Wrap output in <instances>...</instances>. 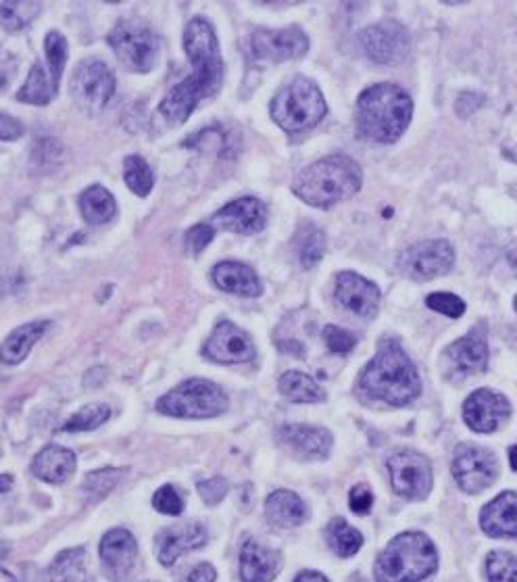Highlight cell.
<instances>
[{"instance_id":"cell-3","label":"cell","mask_w":517,"mask_h":582,"mask_svg":"<svg viewBox=\"0 0 517 582\" xmlns=\"http://www.w3.org/2000/svg\"><path fill=\"white\" fill-rule=\"evenodd\" d=\"M413 101L397 84H376L357 101V132L378 144L397 142L411 124Z\"/></svg>"},{"instance_id":"cell-49","label":"cell","mask_w":517,"mask_h":582,"mask_svg":"<svg viewBox=\"0 0 517 582\" xmlns=\"http://www.w3.org/2000/svg\"><path fill=\"white\" fill-rule=\"evenodd\" d=\"M215 578H217V572L211 564H199L186 574L184 582H215Z\"/></svg>"},{"instance_id":"cell-12","label":"cell","mask_w":517,"mask_h":582,"mask_svg":"<svg viewBox=\"0 0 517 582\" xmlns=\"http://www.w3.org/2000/svg\"><path fill=\"white\" fill-rule=\"evenodd\" d=\"M363 53L380 65L403 63L411 51V36L399 21H380L359 34Z\"/></svg>"},{"instance_id":"cell-9","label":"cell","mask_w":517,"mask_h":582,"mask_svg":"<svg viewBox=\"0 0 517 582\" xmlns=\"http://www.w3.org/2000/svg\"><path fill=\"white\" fill-rule=\"evenodd\" d=\"M115 57L136 74H149L161 59L159 36L140 21H119L107 36Z\"/></svg>"},{"instance_id":"cell-47","label":"cell","mask_w":517,"mask_h":582,"mask_svg":"<svg viewBox=\"0 0 517 582\" xmlns=\"http://www.w3.org/2000/svg\"><path fill=\"white\" fill-rule=\"evenodd\" d=\"M484 105V96L478 94V92H463L459 96V101L455 105V111L457 115L461 117H470L472 113H476L480 107Z\"/></svg>"},{"instance_id":"cell-16","label":"cell","mask_w":517,"mask_h":582,"mask_svg":"<svg viewBox=\"0 0 517 582\" xmlns=\"http://www.w3.org/2000/svg\"><path fill=\"white\" fill-rule=\"evenodd\" d=\"M392 487L407 499H424L432 489V466L422 453L401 451L388 459Z\"/></svg>"},{"instance_id":"cell-28","label":"cell","mask_w":517,"mask_h":582,"mask_svg":"<svg viewBox=\"0 0 517 582\" xmlns=\"http://www.w3.org/2000/svg\"><path fill=\"white\" fill-rule=\"evenodd\" d=\"M48 328H51V322L48 320H38L15 328L5 338L3 347H0V363H5V366H19V363L30 355L32 347L40 341Z\"/></svg>"},{"instance_id":"cell-40","label":"cell","mask_w":517,"mask_h":582,"mask_svg":"<svg viewBox=\"0 0 517 582\" xmlns=\"http://www.w3.org/2000/svg\"><path fill=\"white\" fill-rule=\"evenodd\" d=\"M324 341L328 349L336 355H349L357 347V336L349 330H342L338 326H326L324 328Z\"/></svg>"},{"instance_id":"cell-51","label":"cell","mask_w":517,"mask_h":582,"mask_svg":"<svg viewBox=\"0 0 517 582\" xmlns=\"http://www.w3.org/2000/svg\"><path fill=\"white\" fill-rule=\"evenodd\" d=\"M11 487H13V476H9V474L0 476V493H7Z\"/></svg>"},{"instance_id":"cell-44","label":"cell","mask_w":517,"mask_h":582,"mask_svg":"<svg viewBox=\"0 0 517 582\" xmlns=\"http://www.w3.org/2000/svg\"><path fill=\"white\" fill-rule=\"evenodd\" d=\"M199 493L205 499V503L217 505L228 493V482L219 476L211 478V480H203V482H199Z\"/></svg>"},{"instance_id":"cell-25","label":"cell","mask_w":517,"mask_h":582,"mask_svg":"<svg viewBox=\"0 0 517 582\" xmlns=\"http://www.w3.org/2000/svg\"><path fill=\"white\" fill-rule=\"evenodd\" d=\"M280 572V555L249 539L240 551L242 582H272Z\"/></svg>"},{"instance_id":"cell-14","label":"cell","mask_w":517,"mask_h":582,"mask_svg":"<svg viewBox=\"0 0 517 582\" xmlns=\"http://www.w3.org/2000/svg\"><path fill=\"white\" fill-rule=\"evenodd\" d=\"M309 51V38L299 26L282 30H257L249 40V53L261 63L299 59Z\"/></svg>"},{"instance_id":"cell-17","label":"cell","mask_w":517,"mask_h":582,"mask_svg":"<svg viewBox=\"0 0 517 582\" xmlns=\"http://www.w3.org/2000/svg\"><path fill=\"white\" fill-rule=\"evenodd\" d=\"M336 303L359 318L372 320L380 309V288L355 272H340L334 288Z\"/></svg>"},{"instance_id":"cell-27","label":"cell","mask_w":517,"mask_h":582,"mask_svg":"<svg viewBox=\"0 0 517 582\" xmlns=\"http://www.w3.org/2000/svg\"><path fill=\"white\" fill-rule=\"evenodd\" d=\"M76 464V453L59 445H48L34 457L32 472L44 482L61 484L76 472Z\"/></svg>"},{"instance_id":"cell-22","label":"cell","mask_w":517,"mask_h":582,"mask_svg":"<svg viewBox=\"0 0 517 582\" xmlns=\"http://www.w3.org/2000/svg\"><path fill=\"white\" fill-rule=\"evenodd\" d=\"M157 557L163 566L176 564V560L192 549H199L207 543V530L196 524H178L161 530L157 535Z\"/></svg>"},{"instance_id":"cell-8","label":"cell","mask_w":517,"mask_h":582,"mask_svg":"<svg viewBox=\"0 0 517 582\" xmlns=\"http://www.w3.org/2000/svg\"><path fill=\"white\" fill-rule=\"evenodd\" d=\"M67 63V40L61 32H48L44 38V59H38L30 76L17 92L19 103L48 105L57 99L59 82Z\"/></svg>"},{"instance_id":"cell-55","label":"cell","mask_w":517,"mask_h":582,"mask_svg":"<svg viewBox=\"0 0 517 582\" xmlns=\"http://www.w3.org/2000/svg\"><path fill=\"white\" fill-rule=\"evenodd\" d=\"M144 582H153V580H144Z\"/></svg>"},{"instance_id":"cell-15","label":"cell","mask_w":517,"mask_h":582,"mask_svg":"<svg viewBox=\"0 0 517 582\" xmlns=\"http://www.w3.org/2000/svg\"><path fill=\"white\" fill-rule=\"evenodd\" d=\"M499 474L497 457L488 449L461 445L453 457V478L459 484V489L476 495L488 489Z\"/></svg>"},{"instance_id":"cell-39","label":"cell","mask_w":517,"mask_h":582,"mask_svg":"<svg viewBox=\"0 0 517 582\" xmlns=\"http://www.w3.org/2000/svg\"><path fill=\"white\" fill-rule=\"evenodd\" d=\"M486 574L490 582H517V557L505 551H495L486 560Z\"/></svg>"},{"instance_id":"cell-45","label":"cell","mask_w":517,"mask_h":582,"mask_svg":"<svg viewBox=\"0 0 517 582\" xmlns=\"http://www.w3.org/2000/svg\"><path fill=\"white\" fill-rule=\"evenodd\" d=\"M349 505H351V509L357 516H365L374 505V495H372V491L365 487V484H359V487H355L351 491Z\"/></svg>"},{"instance_id":"cell-6","label":"cell","mask_w":517,"mask_h":582,"mask_svg":"<svg viewBox=\"0 0 517 582\" xmlns=\"http://www.w3.org/2000/svg\"><path fill=\"white\" fill-rule=\"evenodd\" d=\"M269 111L284 132L297 134L315 128L326 117L328 105L317 84L299 76L278 90Z\"/></svg>"},{"instance_id":"cell-34","label":"cell","mask_w":517,"mask_h":582,"mask_svg":"<svg viewBox=\"0 0 517 582\" xmlns=\"http://www.w3.org/2000/svg\"><path fill=\"white\" fill-rule=\"evenodd\" d=\"M123 180H126L128 188L136 194V197H149L155 186V174L151 165L142 157L132 155L123 161Z\"/></svg>"},{"instance_id":"cell-24","label":"cell","mask_w":517,"mask_h":582,"mask_svg":"<svg viewBox=\"0 0 517 582\" xmlns=\"http://www.w3.org/2000/svg\"><path fill=\"white\" fill-rule=\"evenodd\" d=\"M213 284L224 293L255 299L263 293V284L251 265L240 261H221L211 272Z\"/></svg>"},{"instance_id":"cell-48","label":"cell","mask_w":517,"mask_h":582,"mask_svg":"<svg viewBox=\"0 0 517 582\" xmlns=\"http://www.w3.org/2000/svg\"><path fill=\"white\" fill-rule=\"evenodd\" d=\"M15 71H17L15 59L9 53L0 51V92H3L11 84Z\"/></svg>"},{"instance_id":"cell-46","label":"cell","mask_w":517,"mask_h":582,"mask_svg":"<svg viewBox=\"0 0 517 582\" xmlns=\"http://www.w3.org/2000/svg\"><path fill=\"white\" fill-rule=\"evenodd\" d=\"M23 132H26V128H23V124L17 117L9 113H0V140H5V142L19 140Z\"/></svg>"},{"instance_id":"cell-30","label":"cell","mask_w":517,"mask_h":582,"mask_svg":"<svg viewBox=\"0 0 517 582\" xmlns=\"http://www.w3.org/2000/svg\"><path fill=\"white\" fill-rule=\"evenodd\" d=\"M80 211L84 220L92 226H103L111 222L117 213V203L113 194L103 186H90L80 197Z\"/></svg>"},{"instance_id":"cell-13","label":"cell","mask_w":517,"mask_h":582,"mask_svg":"<svg viewBox=\"0 0 517 582\" xmlns=\"http://www.w3.org/2000/svg\"><path fill=\"white\" fill-rule=\"evenodd\" d=\"M488 363L486 324H476L442 355V370L451 380H463L482 372Z\"/></svg>"},{"instance_id":"cell-35","label":"cell","mask_w":517,"mask_h":582,"mask_svg":"<svg viewBox=\"0 0 517 582\" xmlns=\"http://www.w3.org/2000/svg\"><path fill=\"white\" fill-rule=\"evenodd\" d=\"M42 3H32V0H17V3L0 5V23L9 32H19L40 15Z\"/></svg>"},{"instance_id":"cell-38","label":"cell","mask_w":517,"mask_h":582,"mask_svg":"<svg viewBox=\"0 0 517 582\" xmlns=\"http://www.w3.org/2000/svg\"><path fill=\"white\" fill-rule=\"evenodd\" d=\"M123 474H126V470H121V468H103V470L88 474L84 480L86 497L90 501L105 499L117 487V482L123 478Z\"/></svg>"},{"instance_id":"cell-54","label":"cell","mask_w":517,"mask_h":582,"mask_svg":"<svg viewBox=\"0 0 517 582\" xmlns=\"http://www.w3.org/2000/svg\"><path fill=\"white\" fill-rule=\"evenodd\" d=\"M513 307H515V311H517V297H515V301H513Z\"/></svg>"},{"instance_id":"cell-23","label":"cell","mask_w":517,"mask_h":582,"mask_svg":"<svg viewBox=\"0 0 517 582\" xmlns=\"http://www.w3.org/2000/svg\"><path fill=\"white\" fill-rule=\"evenodd\" d=\"M278 439L284 447L305 459H324L332 449V434L326 428L307 424H286L280 428Z\"/></svg>"},{"instance_id":"cell-50","label":"cell","mask_w":517,"mask_h":582,"mask_svg":"<svg viewBox=\"0 0 517 582\" xmlns=\"http://www.w3.org/2000/svg\"><path fill=\"white\" fill-rule=\"evenodd\" d=\"M294 582H328V578L322 574H317V572H303L297 576V580Z\"/></svg>"},{"instance_id":"cell-2","label":"cell","mask_w":517,"mask_h":582,"mask_svg":"<svg viewBox=\"0 0 517 582\" xmlns=\"http://www.w3.org/2000/svg\"><path fill=\"white\" fill-rule=\"evenodd\" d=\"M359 391L388 405L403 407L420 397L422 382L413 361L395 338H384L376 357L359 376Z\"/></svg>"},{"instance_id":"cell-29","label":"cell","mask_w":517,"mask_h":582,"mask_svg":"<svg viewBox=\"0 0 517 582\" xmlns=\"http://www.w3.org/2000/svg\"><path fill=\"white\" fill-rule=\"evenodd\" d=\"M265 514L278 528H294L305 522L307 507L299 495L290 491H276L265 503Z\"/></svg>"},{"instance_id":"cell-42","label":"cell","mask_w":517,"mask_h":582,"mask_svg":"<svg viewBox=\"0 0 517 582\" xmlns=\"http://www.w3.org/2000/svg\"><path fill=\"white\" fill-rule=\"evenodd\" d=\"M426 305L442 315H447V318H461V315L465 313V303L463 299H459L457 295H451V293H434L426 299Z\"/></svg>"},{"instance_id":"cell-32","label":"cell","mask_w":517,"mask_h":582,"mask_svg":"<svg viewBox=\"0 0 517 582\" xmlns=\"http://www.w3.org/2000/svg\"><path fill=\"white\" fill-rule=\"evenodd\" d=\"M51 582H94L86 570V551L65 549L51 566Z\"/></svg>"},{"instance_id":"cell-43","label":"cell","mask_w":517,"mask_h":582,"mask_svg":"<svg viewBox=\"0 0 517 582\" xmlns=\"http://www.w3.org/2000/svg\"><path fill=\"white\" fill-rule=\"evenodd\" d=\"M213 238H215V230L207 224H199L186 232V247L190 249L194 257H199L211 245Z\"/></svg>"},{"instance_id":"cell-4","label":"cell","mask_w":517,"mask_h":582,"mask_svg":"<svg viewBox=\"0 0 517 582\" xmlns=\"http://www.w3.org/2000/svg\"><path fill=\"white\" fill-rule=\"evenodd\" d=\"M363 172L347 155H330L311 163L294 178L292 192L311 207L328 209L361 190Z\"/></svg>"},{"instance_id":"cell-31","label":"cell","mask_w":517,"mask_h":582,"mask_svg":"<svg viewBox=\"0 0 517 582\" xmlns=\"http://www.w3.org/2000/svg\"><path fill=\"white\" fill-rule=\"evenodd\" d=\"M280 393L292 403H319L326 399L324 388L303 372H286L280 378Z\"/></svg>"},{"instance_id":"cell-36","label":"cell","mask_w":517,"mask_h":582,"mask_svg":"<svg viewBox=\"0 0 517 582\" xmlns=\"http://www.w3.org/2000/svg\"><path fill=\"white\" fill-rule=\"evenodd\" d=\"M328 543L336 555L351 557L361 549L363 537H361V532H357L342 518H334L328 526Z\"/></svg>"},{"instance_id":"cell-11","label":"cell","mask_w":517,"mask_h":582,"mask_svg":"<svg viewBox=\"0 0 517 582\" xmlns=\"http://www.w3.org/2000/svg\"><path fill=\"white\" fill-rule=\"evenodd\" d=\"M115 74L105 61L86 59L73 71L71 96L84 111H101L115 94Z\"/></svg>"},{"instance_id":"cell-33","label":"cell","mask_w":517,"mask_h":582,"mask_svg":"<svg viewBox=\"0 0 517 582\" xmlns=\"http://www.w3.org/2000/svg\"><path fill=\"white\" fill-rule=\"evenodd\" d=\"M297 255L305 270H311L313 265L322 261L326 253V234L319 230L315 224H303L297 234Z\"/></svg>"},{"instance_id":"cell-52","label":"cell","mask_w":517,"mask_h":582,"mask_svg":"<svg viewBox=\"0 0 517 582\" xmlns=\"http://www.w3.org/2000/svg\"><path fill=\"white\" fill-rule=\"evenodd\" d=\"M509 462H511V468L517 472V445L509 449Z\"/></svg>"},{"instance_id":"cell-1","label":"cell","mask_w":517,"mask_h":582,"mask_svg":"<svg viewBox=\"0 0 517 582\" xmlns=\"http://www.w3.org/2000/svg\"><path fill=\"white\" fill-rule=\"evenodd\" d=\"M184 51L194 74L171 88L159 105V113L169 126H182L199 103L215 96L224 82L219 42L207 19L196 17L188 23L184 30Z\"/></svg>"},{"instance_id":"cell-41","label":"cell","mask_w":517,"mask_h":582,"mask_svg":"<svg viewBox=\"0 0 517 582\" xmlns=\"http://www.w3.org/2000/svg\"><path fill=\"white\" fill-rule=\"evenodd\" d=\"M153 505H155L157 512H161L165 516H180L184 512V501H182L180 493L171 487V484H165V487H161L155 493Z\"/></svg>"},{"instance_id":"cell-19","label":"cell","mask_w":517,"mask_h":582,"mask_svg":"<svg viewBox=\"0 0 517 582\" xmlns=\"http://www.w3.org/2000/svg\"><path fill=\"white\" fill-rule=\"evenodd\" d=\"M511 414L509 401L488 388L472 393L463 403V418L474 432H495Z\"/></svg>"},{"instance_id":"cell-21","label":"cell","mask_w":517,"mask_h":582,"mask_svg":"<svg viewBox=\"0 0 517 582\" xmlns=\"http://www.w3.org/2000/svg\"><path fill=\"white\" fill-rule=\"evenodd\" d=\"M213 224L236 234H257L267 224V207L255 197H242L221 207L213 215Z\"/></svg>"},{"instance_id":"cell-10","label":"cell","mask_w":517,"mask_h":582,"mask_svg":"<svg viewBox=\"0 0 517 582\" xmlns=\"http://www.w3.org/2000/svg\"><path fill=\"white\" fill-rule=\"evenodd\" d=\"M455 265V249L447 240H424L397 257V270L417 282L447 276Z\"/></svg>"},{"instance_id":"cell-18","label":"cell","mask_w":517,"mask_h":582,"mask_svg":"<svg viewBox=\"0 0 517 582\" xmlns=\"http://www.w3.org/2000/svg\"><path fill=\"white\" fill-rule=\"evenodd\" d=\"M205 357L215 363H246L255 359L251 336L236 324L219 322L205 345Z\"/></svg>"},{"instance_id":"cell-53","label":"cell","mask_w":517,"mask_h":582,"mask_svg":"<svg viewBox=\"0 0 517 582\" xmlns=\"http://www.w3.org/2000/svg\"><path fill=\"white\" fill-rule=\"evenodd\" d=\"M507 338H509V345H511L513 349H517V326L513 328V332H509Z\"/></svg>"},{"instance_id":"cell-5","label":"cell","mask_w":517,"mask_h":582,"mask_svg":"<svg viewBox=\"0 0 517 582\" xmlns=\"http://www.w3.org/2000/svg\"><path fill=\"white\" fill-rule=\"evenodd\" d=\"M436 568V551L422 532H403L382 551L376 564L378 582H420Z\"/></svg>"},{"instance_id":"cell-37","label":"cell","mask_w":517,"mask_h":582,"mask_svg":"<svg viewBox=\"0 0 517 582\" xmlns=\"http://www.w3.org/2000/svg\"><path fill=\"white\" fill-rule=\"evenodd\" d=\"M111 418V409L105 403H92L80 409L76 416H71L63 424V432H86L103 426Z\"/></svg>"},{"instance_id":"cell-20","label":"cell","mask_w":517,"mask_h":582,"mask_svg":"<svg viewBox=\"0 0 517 582\" xmlns=\"http://www.w3.org/2000/svg\"><path fill=\"white\" fill-rule=\"evenodd\" d=\"M136 557H138V545H136V539L132 537V532L115 528L103 537L101 562H103L107 578H111L113 582L126 580L132 574L136 566Z\"/></svg>"},{"instance_id":"cell-7","label":"cell","mask_w":517,"mask_h":582,"mask_svg":"<svg viewBox=\"0 0 517 582\" xmlns=\"http://www.w3.org/2000/svg\"><path fill=\"white\" fill-rule=\"evenodd\" d=\"M226 409L228 395L224 388L205 378L186 380L157 401L159 414L184 420L217 418L226 414Z\"/></svg>"},{"instance_id":"cell-26","label":"cell","mask_w":517,"mask_h":582,"mask_svg":"<svg viewBox=\"0 0 517 582\" xmlns=\"http://www.w3.org/2000/svg\"><path fill=\"white\" fill-rule=\"evenodd\" d=\"M482 528L490 537L517 539V495L503 493L482 509Z\"/></svg>"}]
</instances>
